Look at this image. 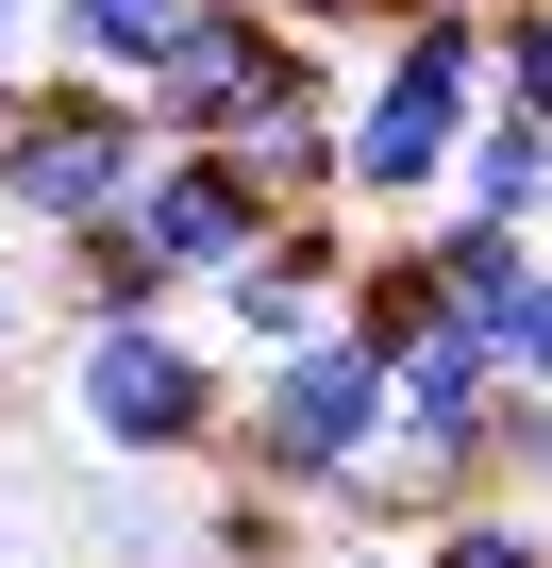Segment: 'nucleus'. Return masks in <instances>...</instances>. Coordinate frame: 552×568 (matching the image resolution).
Masks as SVG:
<instances>
[{"label":"nucleus","mask_w":552,"mask_h":568,"mask_svg":"<svg viewBox=\"0 0 552 568\" xmlns=\"http://www.w3.org/2000/svg\"><path fill=\"white\" fill-rule=\"evenodd\" d=\"M485 101H502V18H485V0H435V18H402V34L352 68V201H369L385 234H419V217L452 201V168H469Z\"/></svg>","instance_id":"obj_1"},{"label":"nucleus","mask_w":552,"mask_h":568,"mask_svg":"<svg viewBox=\"0 0 552 568\" xmlns=\"http://www.w3.org/2000/svg\"><path fill=\"white\" fill-rule=\"evenodd\" d=\"M234 385L251 368L201 318H101V335H68V435L101 468H201V452H234Z\"/></svg>","instance_id":"obj_2"},{"label":"nucleus","mask_w":552,"mask_h":568,"mask_svg":"<svg viewBox=\"0 0 552 568\" xmlns=\"http://www.w3.org/2000/svg\"><path fill=\"white\" fill-rule=\"evenodd\" d=\"M402 435V385H385V352L335 318V335H302V352H268L251 385H234V485H268V501H335L369 452Z\"/></svg>","instance_id":"obj_3"},{"label":"nucleus","mask_w":552,"mask_h":568,"mask_svg":"<svg viewBox=\"0 0 552 568\" xmlns=\"http://www.w3.org/2000/svg\"><path fill=\"white\" fill-rule=\"evenodd\" d=\"M151 151H168V134H151V101H134V84H84V68H34L18 134H0V217H18L34 251H68V234L134 217Z\"/></svg>","instance_id":"obj_4"},{"label":"nucleus","mask_w":552,"mask_h":568,"mask_svg":"<svg viewBox=\"0 0 552 568\" xmlns=\"http://www.w3.org/2000/svg\"><path fill=\"white\" fill-rule=\"evenodd\" d=\"M134 234L184 267V302H201L218 267H251L268 234H285V201H268V168H251V151H151V184H134Z\"/></svg>","instance_id":"obj_5"},{"label":"nucleus","mask_w":552,"mask_h":568,"mask_svg":"<svg viewBox=\"0 0 552 568\" xmlns=\"http://www.w3.org/2000/svg\"><path fill=\"white\" fill-rule=\"evenodd\" d=\"M419 267H435V318H469V335H519L535 318V284H552V234H519V217H419Z\"/></svg>","instance_id":"obj_6"},{"label":"nucleus","mask_w":552,"mask_h":568,"mask_svg":"<svg viewBox=\"0 0 552 568\" xmlns=\"http://www.w3.org/2000/svg\"><path fill=\"white\" fill-rule=\"evenodd\" d=\"M385 385H402V435H435V452H485V418H502V335H469V318H435V335H402L385 352Z\"/></svg>","instance_id":"obj_7"},{"label":"nucleus","mask_w":552,"mask_h":568,"mask_svg":"<svg viewBox=\"0 0 552 568\" xmlns=\"http://www.w3.org/2000/svg\"><path fill=\"white\" fill-rule=\"evenodd\" d=\"M201 34H218V0H51V68L84 84H168Z\"/></svg>","instance_id":"obj_8"},{"label":"nucleus","mask_w":552,"mask_h":568,"mask_svg":"<svg viewBox=\"0 0 552 568\" xmlns=\"http://www.w3.org/2000/svg\"><path fill=\"white\" fill-rule=\"evenodd\" d=\"M51 318H68V335H101V318H184V267H168L134 217H101V234L51 251Z\"/></svg>","instance_id":"obj_9"},{"label":"nucleus","mask_w":552,"mask_h":568,"mask_svg":"<svg viewBox=\"0 0 552 568\" xmlns=\"http://www.w3.org/2000/svg\"><path fill=\"white\" fill-rule=\"evenodd\" d=\"M452 217H519V234H552V118L485 101V134H469V168H452Z\"/></svg>","instance_id":"obj_10"},{"label":"nucleus","mask_w":552,"mask_h":568,"mask_svg":"<svg viewBox=\"0 0 552 568\" xmlns=\"http://www.w3.org/2000/svg\"><path fill=\"white\" fill-rule=\"evenodd\" d=\"M352 335H369V352L435 335V267H419V234H369V267H352Z\"/></svg>","instance_id":"obj_11"},{"label":"nucleus","mask_w":552,"mask_h":568,"mask_svg":"<svg viewBox=\"0 0 552 568\" xmlns=\"http://www.w3.org/2000/svg\"><path fill=\"white\" fill-rule=\"evenodd\" d=\"M419 568H552V518H535V501H502V485H485V501H469V518H435V535H419Z\"/></svg>","instance_id":"obj_12"},{"label":"nucleus","mask_w":552,"mask_h":568,"mask_svg":"<svg viewBox=\"0 0 552 568\" xmlns=\"http://www.w3.org/2000/svg\"><path fill=\"white\" fill-rule=\"evenodd\" d=\"M485 485L552 518V385H502V418H485Z\"/></svg>","instance_id":"obj_13"},{"label":"nucleus","mask_w":552,"mask_h":568,"mask_svg":"<svg viewBox=\"0 0 552 568\" xmlns=\"http://www.w3.org/2000/svg\"><path fill=\"white\" fill-rule=\"evenodd\" d=\"M268 18H285V34H319V51H352V68H369V51L402 34V18H435V0H268Z\"/></svg>","instance_id":"obj_14"},{"label":"nucleus","mask_w":552,"mask_h":568,"mask_svg":"<svg viewBox=\"0 0 552 568\" xmlns=\"http://www.w3.org/2000/svg\"><path fill=\"white\" fill-rule=\"evenodd\" d=\"M302 535H285V501H268V485H234L218 518H201V568H285Z\"/></svg>","instance_id":"obj_15"},{"label":"nucleus","mask_w":552,"mask_h":568,"mask_svg":"<svg viewBox=\"0 0 552 568\" xmlns=\"http://www.w3.org/2000/svg\"><path fill=\"white\" fill-rule=\"evenodd\" d=\"M502 101L552 118V0H502Z\"/></svg>","instance_id":"obj_16"},{"label":"nucleus","mask_w":552,"mask_h":568,"mask_svg":"<svg viewBox=\"0 0 552 568\" xmlns=\"http://www.w3.org/2000/svg\"><path fill=\"white\" fill-rule=\"evenodd\" d=\"M34 302H51V284H34V267H0V368L34 352Z\"/></svg>","instance_id":"obj_17"},{"label":"nucleus","mask_w":552,"mask_h":568,"mask_svg":"<svg viewBox=\"0 0 552 568\" xmlns=\"http://www.w3.org/2000/svg\"><path fill=\"white\" fill-rule=\"evenodd\" d=\"M0 68H51V0H0Z\"/></svg>","instance_id":"obj_18"},{"label":"nucleus","mask_w":552,"mask_h":568,"mask_svg":"<svg viewBox=\"0 0 552 568\" xmlns=\"http://www.w3.org/2000/svg\"><path fill=\"white\" fill-rule=\"evenodd\" d=\"M502 368H519V385H552V284H535V318L502 335Z\"/></svg>","instance_id":"obj_19"},{"label":"nucleus","mask_w":552,"mask_h":568,"mask_svg":"<svg viewBox=\"0 0 552 568\" xmlns=\"http://www.w3.org/2000/svg\"><path fill=\"white\" fill-rule=\"evenodd\" d=\"M18 101H34V68H0V134H18Z\"/></svg>","instance_id":"obj_20"},{"label":"nucleus","mask_w":552,"mask_h":568,"mask_svg":"<svg viewBox=\"0 0 552 568\" xmlns=\"http://www.w3.org/2000/svg\"><path fill=\"white\" fill-rule=\"evenodd\" d=\"M485 18H502V0H485Z\"/></svg>","instance_id":"obj_21"},{"label":"nucleus","mask_w":552,"mask_h":568,"mask_svg":"<svg viewBox=\"0 0 552 568\" xmlns=\"http://www.w3.org/2000/svg\"><path fill=\"white\" fill-rule=\"evenodd\" d=\"M0 234H18V217H0Z\"/></svg>","instance_id":"obj_22"}]
</instances>
